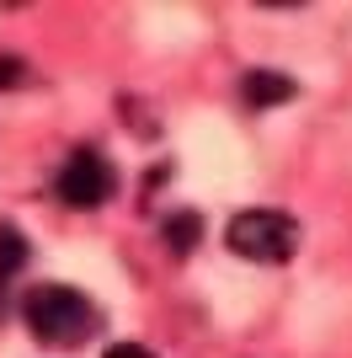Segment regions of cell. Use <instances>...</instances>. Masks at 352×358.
I'll use <instances>...</instances> for the list:
<instances>
[{
  "instance_id": "7",
  "label": "cell",
  "mask_w": 352,
  "mask_h": 358,
  "mask_svg": "<svg viewBox=\"0 0 352 358\" xmlns=\"http://www.w3.org/2000/svg\"><path fill=\"white\" fill-rule=\"evenodd\" d=\"M102 358H149V353H145L139 343H112V348H107Z\"/></svg>"
},
{
  "instance_id": "3",
  "label": "cell",
  "mask_w": 352,
  "mask_h": 358,
  "mask_svg": "<svg viewBox=\"0 0 352 358\" xmlns=\"http://www.w3.org/2000/svg\"><path fill=\"white\" fill-rule=\"evenodd\" d=\"M59 198L64 203H75V209H96V203H107L117 187L112 177V161H107L102 150H75L70 161H64V171L54 177Z\"/></svg>"
},
{
  "instance_id": "6",
  "label": "cell",
  "mask_w": 352,
  "mask_h": 358,
  "mask_svg": "<svg viewBox=\"0 0 352 358\" xmlns=\"http://www.w3.org/2000/svg\"><path fill=\"white\" fill-rule=\"evenodd\" d=\"M22 268H27V236L11 230V224H0V278H11Z\"/></svg>"
},
{
  "instance_id": "1",
  "label": "cell",
  "mask_w": 352,
  "mask_h": 358,
  "mask_svg": "<svg viewBox=\"0 0 352 358\" xmlns=\"http://www.w3.org/2000/svg\"><path fill=\"white\" fill-rule=\"evenodd\" d=\"M91 299L80 294V289L70 284H43V289H32L27 294V327L38 343L48 348H75L80 337L91 331Z\"/></svg>"
},
{
  "instance_id": "5",
  "label": "cell",
  "mask_w": 352,
  "mask_h": 358,
  "mask_svg": "<svg viewBox=\"0 0 352 358\" xmlns=\"http://www.w3.org/2000/svg\"><path fill=\"white\" fill-rule=\"evenodd\" d=\"M198 241H203V214L182 209V214L166 220V246H171V252H192Z\"/></svg>"
},
{
  "instance_id": "8",
  "label": "cell",
  "mask_w": 352,
  "mask_h": 358,
  "mask_svg": "<svg viewBox=\"0 0 352 358\" xmlns=\"http://www.w3.org/2000/svg\"><path fill=\"white\" fill-rule=\"evenodd\" d=\"M16 80H22V64H16V59H0V91L16 86Z\"/></svg>"
},
{
  "instance_id": "4",
  "label": "cell",
  "mask_w": 352,
  "mask_h": 358,
  "mask_svg": "<svg viewBox=\"0 0 352 358\" xmlns=\"http://www.w3.org/2000/svg\"><path fill=\"white\" fill-rule=\"evenodd\" d=\"M299 96V86H293V75L283 70H251L246 75V102L251 107H283Z\"/></svg>"
},
{
  "instance_id": "2",
  "label": "cell",
  "mask_w": 352,
  "mask_h": 358,
  "mask_svg": "<svg viewBox=\"0 0 352 358\" xmlns=\"http://www.w3.org/2000/svg\"><path fill=\"white\" fill-rule=\"evenodd\" d=\"M224 241H230V252L246 257V262H288L293 246H299V224L283 209H246V214L230 220Z\"/></svg>"
}]
</instances>
